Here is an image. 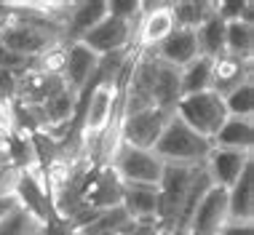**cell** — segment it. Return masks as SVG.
<instances>
[{
    "instance_id": "obj_7",
    "label": "cell",
    "mask_w": 254,
    "mask_h": 235,
    "mask_svg": "<svg viewBox=\"0 0 254 235\" xmlns=\"http://www.w3.org/2000/svg\"><path fill=\"white\" fill-rule=\"evenodd\" d=\"M174 32L171 3H142V13L136 19L134 51H153Z\"/></svg>"
},
{
    "instance_id": "obj_13",
    "label": "cell",
    "mask_w": 254,
    "mask_h": 235,
    "mask_svg": "<svg viewBox=\"0 0 254 235\" xmlns=\"http://www.w3.org/2000/svg\"><path fill=\"white\" fill-rule=\"evenodd\" d=\"M153 54H155V59H161L169 67H177V70L188 67L193 59L201 57L195 30H174L161 46L153 48Z\"/></svg>"
},
{
    "instance_id": "obj_29",
    "label": "cell",
    "mask_w": 254,
    "mask_h": 235,
    "mask_svg": "<svg viewBox=\"0 0 254 235\" xmlns=\"http://www.w3.org/2000/svg\"><path fill=\"white\" fill-rule=\"evenodd\" d=\"M3 158H5V142L0 139V161H3Z\"/></svg>"
},
{
    "instance_id": "obj_22",
    "label": "cell",
    "mask_w": 254,
    "mask_h": 235,
    "mask_svg": "<svg viewBox=\"0 0 254 235\" xmlns=\"http://www.w3.org/2000/svg\"><path fill=\"white\" fill-rule=\"evenodd\" d=\"M43 233H46V222L32 217L22 206H16L0 219V235H43Z\"/></svg>"
},
{
    "instance_id": "obj_12",
    "label": "cell",
    "mask_w": 254,
    "mask_h": 235,
    "mask_svg": "<svg viewBox=\"0 0 254 235\" xmlns=\"http://www.w3.org/2000/svg\"><path fill=\"white\" fill-rule=\"evenodd\" d=\"M110 13V0H94V3H70L64 19H62V30H64L67 43H78L83 35L97 27L102 19Z\"/></svg>"
},
{
    "instance_id": "obj_24",
    "label": "cell",
    "mask_w": 254,
    "mask_h": 235,
    "mask_svg": "<svg viewBox=\"0 0 254 235\" xmlns=\"http://www.w3.org/2000/svg\"><path fill=\"white\" fill-rule=\"evenodd\" d=\"M222 102H225V110H228V115H236V118H254V80L236 86L233 91H228V94L222 96Z\"/></svg>"
},
{
    "instance_id": "obj_15",
    "label": "cell",
    "mask_w": 254,
    "mask_h": 235,
    "mask_svg": "<svg viewBox=\"0 0 254 235\" xmlns=\"http://www.w3.org/2000/svg\"><path fill=\"white\" fill-rule=\"evenodd\" d=\"M211 147L238 150V153H254V118L228 115L225 123L211 139Z\"/></svg>"
},
{
    "instance_id": "obj_20",
    "label": "cell",
    "mask_w": 254,
    "mask_h": 235,
    "mask_svg": "<svg viewBox=\"0 0 254 235\" xmlns=\"http://www.w3.org/2000/svg\"><path fill=\"white\" fill-rule=\"evenodd\" d=\"M195 38H198V48H201V57L206 59H219L225 54V22L214 13L203 19V24L195 30Z\"/></svg>"
},
{
    "instance_id": "obj_19",
    "label": "cell",
    "mask_w": 254,
    "mask_h": 235,
    "mask_svg": "<svg viewBox=\"0 0 254 235\" xmlns=\"http://www.w3.org/2000/svg\"><path fill=\"white\" fill-rule=\"evenodd\" d=\"M225 54L236 59L254 61V24L225 22Z\"/></svg>"
},
{
    "instance_id": "obj_3",
    "label": "cell",
    "mask_w": 254,
    "mask_h": 235,
    "mask_svg": "<svg viewBox=\"0 0 254 235\" xmlns=\"http://www.w3.org/2000/svg\"><path fill=\"white\" fill-rule=\"evenodd\" d=\"M107 166L118 174L123 184H147V187H158L166 169L153 150H139L128 144H118Z\"/></svg>"
},
{
    "instance_id": "obj_21",
    "label": "cell",
    "mask_w": 254,
    "mask_h": 235,
    "mask_svg": "<svg viewBox=\"0 0 254 235\" xmlns=\"http://www.w3.org/2000/svg\"><path fill=\"white\" fill-rule=\"evenodd\" d=\"M211 67H214V59H206V57H198L188 67H182L180 70V94L190 96V94L211 91Z\"/></svg>"
},
{
    "instance_id": "obj_26",
    "label": "cell",
    "mask_w": 254,
    "mask_h": 235,
    "mask_svg": "<svg viewBox=\"0 0 254 235\" xmlns=\"http://www.w3.org/2000/svg\"><path fill=\"white\" fill-rule=\"evenodd\" d=\"M19 131V115H16V102L13 99H0V139L8 142Z\"/></svg>"
},
{
    "instance_id": "obj_14",
    "label": "cell",
    "mask_w": 254,
    "mask_h": 235,
    "mask_svg": "<svg viewBox=\"0 0 254 235\" xmlns=\"http://www.w3.org/2000/svg\"><path fill=\"white\" fill-rule=\"evenodd\" d=\"M249 80H254V61L236 59V57H228V54L214 59V67H211V91L214 94L225 96L236 86Z\"/></svg>"
},
{
    "instance_id": "obj_27",
    "label": "cell",
    "mask_w": 254,
    "mask_h": 235,
    "mask_svg": "<svg viewBox=\"0 0 254 235\" xmlns=\"http://www.w3.org/2000/svg\"><path fill=\"white\" fill-rule=\"evenodd\" d=\"M219 235H254V222H230L219 230Z\"/></svg>"
},
{
    "instance_id": "obj_16",
    "label": "cell",
    "mask_w": 254,
    "mask_h": 235,
    "mask_svg": "<svg viewBox=\"0 0 254 235\" xmlns=\"http://www.w3.org/2000/svg\"><path fill=\"white\" fill-rule=\"evenodd\" d=\"M121 206L134 222H155V217H158V190L147 187V184H123Z\"/></svg>"
},
{
    "instance_id": "obj_9",
    "label": "cell",
    "mask_w": 254,
    "mask_h": 235,
    "mask_svg": "<svg viewBox=\"0 0 254 235\" xmlns=\"http://www.w3.org/2000/svg\"><path fill=\"white\" fill-rule=\"evenodd\" d=\"M123 200V182L118 179L110 166H97L91 169L83 192H80V203L91 211H105V209H115Z\"/></svg>"
},
{
    "instance_id": "obj_10",
    "label": "cell",
    "mask_w": 254,
    "mask_h": 235,
    "mask_svg": "<svg viewBox=\"0 0 254 235\" xmlns=\"http://www.w3.org/2000/svg\"><path fill=\"white\" fill-rule=\"evenodd\" d=\"M99 61L102 59L94 51H88L83 43H67V59H64V70H62V80L67 83V88L72 94L83 96L97 80Z\"/></svg>"
},
{
    "instance_id": "obj_2",
    "label": "cell",
    "mask_w": 254,
    "mask_h": 235,
    "mask_svg": "<svg viewBox=\"0 0 254 235\" xmlns=\"http://www.w3.org/2000/svg\"><path fill=\"white\" fill-rule=\"evenodd\" d=\"M174 115L180 118L185 126H190L195 134L206 136V139H214V134L219 131V126L228 118L222 96L214 91H201V94H190L182 96L174 107Z\"/></svg>"
},
{
    "instance_id": "obj_4",
    "label": "cell",
    "mask_w": 254,
    "mask_h": 235,
    "mask_svg": "<svg viewBox=\"0 0 254 235\" xmlns=\"http://www.w3.org/2000/svg\"><path fill=\"white\" fill-rule=\"evenodd\" d=\"M195 169H188V166H166L163 169V176L158 182V230L174 235V225H177V214H180V206L185 200V192H188L190 176H193Z\"/></svg>"
},
{
    "instance_id": "obj_1",
    "label": "cell",
    "mask_w": 254,
    "mask_h": 235,
    "mask_svg": "<svg viewBox=\"0 0 254 235\" xmlns=\"http://www.w3.org/2000/svg\"><path fill=\"white\" fill-rule=\"evenodd\" d=\"M209 150L211 142L195 134L190 126H185L177 115H171L166 120L158 142L153 144V153L163 161V166H188V169L203 166Z\"/></svg>"
},
{
    "instance_id": "obj_11",
    "label": "cell",
    "mask_w": 254,
    "mask_h": 235,
    "mask_svg": "<svg viewBox=\"0 0 254 235\" xmlns=\"http://www.w3.org/2000/svg\"><path fill=\"white\" fill-rule=\"evenodd\" d=\"M254 163V153H238V150H222L211 147L209 155L203 161V171L209 174L211 184L219 190H230L233 182L244 174V169H249Z\"/></svg>"
},
{
    "instance_id": "obj_17",
    "label": "cell",
    "mask_w": 254,
    "mask_h": 235,
    "mask_svg": "<svg viewBox=\"0 0 254 235\" xmlns=\"http://www.w3.org/2000/svg\"><path fill=\"white\" fill-rule=\"evenodd\" d=\"M228 214L233 222H254V163L228 190Z\"/></svg>"
},
{
    "instance_id": "obj_8",
    "label": "cell",
    "mask_w": 254,
    "mask_h": 235,
    "mask_svg": "<svg viewBox=\"0 0 254 235\" xmlns=\"http://www.w3.org/2000/svg\"><path fill=\"white\" fill-rule=\"evenodd\" d=\"M228 222V190H219L211 184L209 192L201 198V203L195 206L193 217L185 227V235H219V230Z\"/></svg>"
},
{
    "instance_id": "obj_28",
    "label": "cell",
    "mask_w": 254,
    "mask_h": 235,
    "mask_svg": "<svg viewBox=\"0 0 254 235\" xmlns=\"http://www.w3.org/2000/svg\"><path fill=\"white\" fill-rule=\"evenodd\" d=\"M16 200H8V198H0V219H3L5 217V214H8V211H13V209H16Z\"/></svg>"
},
{
    "instance_id": "obj_18",
    "label": "cell",
    "mask_w": 254,
    "mask_h": 235,
    "mask_svg": "<svg viewBox=\"0 0 254 235\" xmlns=\"http://www.w3.org/2000/svg\"><path fill=\"white\" fill-rule=\"evenodd\" d=\"M134 227V219L123 211V206H115V209H105L97 211L91 219L78 227V235H126Z\"/></svg>"
},
{
    "instance_id": "obj_5",
    "label": "cell",
    "mask_w": 254,
    "mask_h": 235,
    "mask_svg": "<svg viewBox=\"0 0 254 235\" xmlns=\"http://www.w3.org/2000/svg\"><path fill=\"white\" fill-rule=\"evenodd\" d=\"M134 35H136V22H128V19L107 13V16L102 19L88 35L80 38L78 43H83L88 51H94L102 59V57H110V54L134 51Z\"/></svg>"
},
{
    "instance_id": "obj_6",
    "label": "cell",
    "mask_w": 254,
    "mask_h": 235,
    "mask_svg": "<svg viewBox=\"0 0 254 235\" xmlns=\"http://www.w3.org/2000/svg\"><path fill=\"white\" fill-rule=\"evenodd\" d=\"M169 113L158 107H147V110H136V113H126L121 115V144L128 147H139V150H153V144L158 142L163 126L169 120Z\"/></svg>"
},
{
    "instance_id": "obj_25",
    "label": "cell",
    "mask_w": 254,
    "mask_h": 235,
    "mask_svg": "<svg viewBox=\"0 0 254 235\" xmlns=\"http://www.w3.org/2000/svg\"><path fill=\"white\" fill-rule=\"evenodd\" d=\"M19 184H22V169L13 166L8 158H3L0 161V198L16 200Z\"/></svg>"
},
{
    "instance_id": "obj_23",
    "label": "cell",
    "mask_w": 254,
    "mask_h": 235,
    "mask_svg": "<svg viewBox=\"0 0 254 235\" xmlns=\"http://www.w3.org/2000/svg\"><path fill=\"white\" fill-rule=\"evenodd\" d=\"M214 3H195V0H182L171 3V16H174V30H198L203 19L211 13Z\"/></svg>"
}]
</instances>
